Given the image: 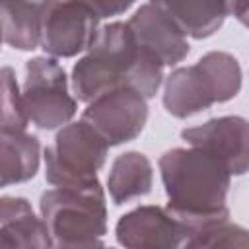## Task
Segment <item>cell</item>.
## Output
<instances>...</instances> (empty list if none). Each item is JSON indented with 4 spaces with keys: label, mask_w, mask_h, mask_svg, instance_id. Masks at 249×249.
<instances>
[{
    "label": "cell",
    "mask_w": 249,
    "mask_h": 249,
    "mask_svg": "<svg viewBox=\"0 0 249 249\" xmlns=\"http://www.w3.org/2000/svg\"><path fill=\"white\" fill-rule=\"evenodd\" d=\"M163 62L136 41L126 21H109L99 27L86 54L74 62L70 88L82 103L119 86H130L152 99L163 86Z\"/></svg>",
    "instance_id": "cell-1"
},
{
    "label": "cell",
    "mask_w": 249,
    "mask_h": 249,
    "mask_svg": "<svg viewBox=\"0 0 249 249\" xmlns=\"http://www.w3.org/2000/svg\"><path fill=\"white\" fill-rule=\"evenodd\" d=\"M169 212L187 228V237L218 220L230 218L231 173L212 154L189 146L171 148L158 160Z\"/></svg>",
    "instance_id": "cell-2"
},
{
    "label": "cell",
    "mask_w": 249,
    "mask_h": 249,
    "mask_svg": "<svg viewBox=\"0 0 249 249\" xmlns=\"http://www.w3.org/2000/svg\"><path fill=\"white\" fill-rule=\"evenodd\" d=\"M243 82L239 60L226 51H210L195 64L177 66L163 80V107L175 119H189L214 103L233 99Z\"/></svg>",
    "instance_id": "cell-3"
},
{
    "label": "cell",
    "mask_w": 249,
    "mask_h": 249,
    "mask_svg": "<svg viewBox=\"0 0 249 249\" xmlns=\"http://www.w3.org/2000/svg\"><path fill=\"white\" fill-rule=\"evenodd\" d=\"M39 214L54 247H97L107 233V198L101 183L54 187L41 195Z\"/></svg>",
    "instance_id": "cell-4"
},
{
    "label": "cell",
    "mask_w": 249,
    "mask_h": 249,
    "mask_svg": "<svg viewBox=\"0 0 249 249\" xmlns=\"http://www.w3.org/2000/svg\"><path fill=\"white\" fill-rule=\"evenodd\" d=\"M109 142L84 119L60 126L54 142L43 150L45 179L53 187H88L99 183Z\"/></svg>",
    "instance_id": "cell-5"
},
{
    "label": "cell",
    "mask_w": 249,
    "mask_h": 249,
    "mask_svg": "<svg viewBox=\"0 0 249 249\" xmlns=\"http://www.w3.org/2000/svg\"><path fill=\"white\" fill-rule=\"evenodd\" d=\"M70 89V78L54 56L29 58L21 86V101L29 123L41 130H56L68 124L78 111V99Z\"/></svg>",
    "instance_id": "cell-6"
},
{
    "label": "cell",
    "mask_w": 249,
    "mask_h": 249,
    "mask_svg": "<svg viewBox=\"0 0 249 249\" xmlns=\"http://www.w3.org/2000/svg\"><path fill=\"white\" fill-rule=\"evenodd\" d=\"M82 119L88 121L109 146H121L142 134L148 121V99L130 86H119L86 103Z\"/></svg>",
    "instance_id": "cell-7"
},
{
    "label": "cell",
    "mask_w": 249,
    "mask_h": 249,
    "mask_svg": "<svg viewBox=\"0 0 249 249\" xmlns=\"http://www.w3.org/2000/svg\"><path fill=\"white\" fill-rule=\"evenodd\" d=\"M99 18L74 0H49L41 27V49L54 58L86 53L99 31Z\"/></svg>",
    "instance_id": "cell-8"
},
{
    "label": "cell",
    "mask_w": 249,
    "mask_h": 249,
    "mask_svg": "<svg viewBox=\"0 0 249 249\" xmlns=\"http://www.w3.org/2000/svg\"><path fill=\"white\" fill-rule=\"evenodd\" d=\"M181 140L218 158L237 177L249 171V119L224 115L181 130Z\"/></svg>",
    "instance_id": "cell-9"
},
{
    "label": "cell",
    "mask_w": 249,
    "mask_h": 249,
    "mask_svg": "<svg viewBox=\"0 0 249 249\" xmlns=\"http://www.w3.org/2000/svg\"><path fill=\"white\" fill-rule=\"evenodd\" d=\"M115 237L130 249H175L185 247L187 228L167 206L142 204L117 220Z\"/></svg>",
    "instance_id": "cell-10"
},
{
    "label": "cell",
    "mask_w": 249,
    "mask_h": 249,
    "mask_svg": "<svg viewBox=\"0 0 249 249\" xmlns=\"http://www.w3.org/2000/svg\"><path fill=\"white\" fill-rule=\"evenodd\" d=\"M126 23L132 29L136 41L154 53L163 62V66L179 64L191 51L183 29L152 2L142 4Z\"/></svg>",
    "instance_id": "cell-11"
},
{
    "label": "cell",
    "mask_w": 249,
    "mask_h": 249,
    "mask_svg": "<svg viewBox=\"0 0 249 249\" xmlns=\"http://www.w3.org/2000/svg\"><path fill=\"white\" fill-rule=\"evenodd\" d=\"M0 247H35L47 249L54 247L53 237L41 218L37 216L31 202L23 196L4 195L0 198Z\"/></svg>",
    "instance_id": "cell-12"
},
{
    "label": "cell",
    "mask_w": 249,
    "mask_h": 249,
    "mask_svg": "<svg viewBox=\"0 0 249 249\" xmlns=\"http://www.w3.org/2000/svg\"><path fill=\"white\" fill-rule=\"evenodd\" d=\"M41 163V142L27 130L0 128V185L10 187L33 179Z\"/></svg>",
    "instance_id": "cell-13"
},
{
    "label": "cell",
    "mask_w": 249,
    "mask_h": 249,
    "mask_svg": "<svg viewBox=\"0 0 249 249\" xmlns=\"http://www.w3.org/2000/svg\"><path fill=\"white\" fill-rule=\"evenodd\" d=\"M49 0H0L2 39L18 51L41 47L43 16Z\"/></svg>",
    "instance_id": "cell-14"
},
{
    "label": "cell",
    "mask_w": 249,
    "mask_h": 249,
    "mask_svg": "<svg viewBox=\"0 0 249 249\" xmlns=\"http://www.w3.org/2000/svg\"><path fill=\"white\" fill-rule=\"evenodd\" d=\"M154 185V167L146 154L128 150L119 154L107 175V193L113 204H124L128 200L146 196Z\"/></svg>",
    "instance_id": "cell-15"
},
{
    "label": "cell",
    "mask_w": 249,
    "mask_h": 249,
    "mask_svg": "<svg viewBox=\"0 0 249 249\" xmlns=\"http://www.w3.org/2000/svg\"><path fill=\"white\" fill-rule=\"evenodd\" d=\"M160 6L187 37L208 39L228 18L224 0H148Z\"/></svg>",
    "instance_id": "cell-16"
},
{
    "label": "cell",
    "mask_w": 249,
    "mask_h": 249,
    "mask_svg": "<svg viewBox=\"0 0 249 249\" xmlns=\"http://www.w3.org/2000/svg\"><path fill=\"white\" fill-rule=\"evenodd\" d=\"M185 247H249V230L226 220L212 222L193 231Z\"/></svg>",
    "instance_id": "cell-17"
},
{
    "label": "cell",
    "mask_w": 249,
    "mask_h": 249,
    "mask_svg": "<svg viewBox=\"0 0 249 249\" xmlns=\"http://www.w3.org/2000/svg\"><path fill=\"white\" fill-rule=\"evenodd\" d=\"M29 119L23 109L21 89L18 86L16 74L10 66L2 68V101H0V128L8 130H27Z\"/></svg>",
    "instance_id": "cell-18"
},
{
    "label": "cell",
    "mask_w": 249,
    "mask_h": 249,
    "mask_svg": "<svg viewBox=\"0 0 249 249\" xmlns=\"http://www.w3.org/2000/svg\"><path fill=\"white\" fill-rule=\"evenodd\" d=\"M74 2L91 10L99 19H105L128 12L136 0H74Z\"/></svg>",
    "instance_id": "cell-19"
},
{
    "label": "cell",
    "mask_w": 249,
    "mask_h": 249,
    "mask_svg": "<svg viewBox=\"0 0 249 249\" xmlns=\"http://www.w3.org/2000/svg\"><path fill=\"white\" fill-rule=\"evenodd\" d=\"M224 6H226V14L228 16L237 18L249 8V0H224Z\"/></svg>",
    "instance_id": "cell-20"
},
{
    "label": "cell",
    "mask_w": 249,
    "mask_h": 249,
    "mask_svg": "<svg viewBox=\"0 0 249 249\" xmlns=\"http://www.w3.org/2000/svg\"><path fill=\"white\" fill-rule=\"evenodd\" d=\"M237 19H239V21H241V23H243L247 29H249V8H247V10H245L241 16H237Z\"/></svg>",
    "instance_id": "cell-21"
}]
</instances>
